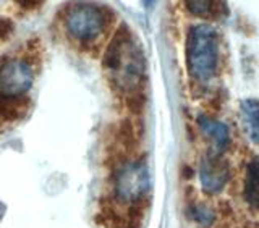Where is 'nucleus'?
I'll use <instances>...</instances> for the list:
<instances>
[{
  "label": "nucleus",
  "instance_id": "obj_1",
  "mask_svg": "<svg viewBox=\"0 0 259 228\" xmlns=\"http://www.w3.org/2000/svg\"><path fill=\"white\" fill-rule=\"evenodd\" d=\"M102 65L105 70L112 73L113 79L125 91L133 93L140 86L144 73L143 55L125 24L118 28L110 39L104 52Z\"/></svg>",
  "mask_w": 259,
  "mask_h": 228
},
{
  "label": "nucleus",
  "instance_id": "obj_2",
  "mask_svg": "<svg viewBox=\"0 0 259 228\" xmlns=\"http://www.w3.org/2000/svg\"><path fill=\"white\" fill-rule=\"evenodd\" d=\"M186 67L190 76L206 84L217 75L219 34L209 24L193 26L186 39Z\"/></svg>",
  "mask_w": 259,
  "mask_h": 228
},
{
  "label": "nucleus",
  "instance_id": "obj_3",
  "mask_svg": "<svg viewBox=\"0 0 259 228\" xmlns=\"http://www.w3.org/2000/svg\"><path fill=\"white\" fill-rule=\"evenodd\" d=\"M109 15L104 7L79 2L70 7L65 16V29L68 36L81 44H93L104 36L109 28Z\"/></svg>",
  "mask_w": 259,
  "mask_h": 228
},
{
  "label": "nucleus",
  "instance_id": "obj_4",
  "mask_svg": "<svg viewBox=\"0 0 259 228\" xmlns=\"http://www.w3.org/2000/svg\"><path fill=\"white\" fill-rule=\"evenodd\" d=\"M151 178L144 162L132 160L121 164L113 175V193L118 201L126 204L140 202L149 191Z\"/></svg>",
  "mask_w": 259,
  "mask_h": 228
},
{
  "label": "nucleus",
  "instance_id": "obj_5",
  "mask_svg": "<svg viewBox=\"0 0 259 228\" xmlns=\"http://www.w3.org/2000/svg\"><path fill=\"white\" fill-rule=\"evenodd\" d=\"M34 83V71L23 59H10L0 65V97L26 96Z\"/></svg>",
  "mask_w": 259,
  "mask_h": 228
},
{
  "label": "nucleus",
  "instance_id": "obj_6",
  "mask_svg": "<svg viewBox=\"0 0 259 228\" xmlns=\"http://www.w3.org/2000/svg\"><path fill=\"white\" fill-rule=\"evenodd\" d=\"M229 165L221 157V154H209V156L202 157L199 165V181L201 188L207 194H217L221 193L227 181H229Z\"/></svg>",
  "mask_w": 259,
  "mask_h": 228
},
{
  "label": "nucleus",
  "instance_id": "obj_7",
  "mask_svg": "<svg viewBox=\"0 0 259 228\" xmlns=\"http://www.w3.org/2000/svg\"><path fill=\"white\" fill-rule=\"evenodd\" d=\"M199 128L202 134H204L210 146H212V152L222 154L230 144V129L225 123L219 120H212L207 117H199Z\"/></svg>",
  "mask_w": 259,
  "mask_h": 228
},
{
  "label": "nucleus",
  "instance_id": "obj_8",
  "mask_svg": "<svg viewBox=\"0 0 259 228\" xmlns=\"http://www.w3.org/2000/svg\"><path fill=\"white\" fill-rule=\"evenodd\" d=\"M240 113L246 136L253 143H259V101L245 99L240 104Z\"/></svg>",
  "mask_w": 259,
  "mask_h": 228
},
{
  "label": "nucleus",
  "instance_id": "obj_9",
  "mask_svg": "<svg viewBox=\"0 0 259 228\" xmlns=\"http://www.w3.org/2000/svg\"><path fill=\"white\" fill-rule=\"evenodd\" d=\"M29 101L26 96L20 97H0V118L7 121L18 120L26 115Z\"/></svg>",
  "mask_w": 259,
  "mask_h": 228
},
{
  "label": "nucleus",
  "instance_id": "obj_10",
  "mask_svg": "<svg viewBox=\"0 0 259 228\" xmlns=\"http://www.w3.org/2000/svg\"><path fill=\"white\" fill-rule=\"evenodd\" d=\"M243 194L248 204L259 210V160H253L246 168Z\"/></svg>",
  "mask_w": 259,
  "mask_h": 228
},
{
  "label": "nucleus",
  "instance_id": "obj_11",
  "mask_svg": "<svg viewBox=\"0 0 259 228\" xmlns=\"http://www.w3.org/2000/svg\"><path fill=\"white\" fill-rule=\"evenodd\" d=\"M183 4L191 15L201 18H210L219 12V0H183Z\"/></svg>",
  "mask_w": 259,
  "mask_h": 228
},
{
  "label": "nucleus",
  "instance_id": "obj_12",
  "mask_svg": "<svg viewBox=\"0 0 259 228\" xmlns=\"http://www.w3.org/2000/svg\"><path fill=\"white\" fill-rule=\"evenodd\" d=\"M191 217H193V220L196 222V223H199V225H210L214 222V218H215V215H214V212L210 209H207V207H204V206H198V207H193V210H191Z\"/></svg>",
  "mask_w": 259,
  "mask_h": 228
},
{
  "label": "nucleus",
  "instance_id": "obj_13",
  "mask_svg": "<svg viewBox=\"0 0 259 228\" xmlns=\"http://www.w3.org/2000/svg\"><path fill=\"white\" fill-rule=\"evenodd\" d=\"M13 31V23L7 18H0V40L7 39Z\"/></svg>",
  "mask_w": 259,
  "mask_h": 228
},
{
  "label": "nucleus",
  "instance_id": "obj_14",
  "mask_svg": "<svg viewBox=\"0 0 259 228\" xmlns=\"http://www.w3.org/2000/svg\"><path fill=\"white\" fill-rule=\"evenodd\" d=\"M15 4H18L24 10H34L36 7H39L44 0H13Z\"/></svg>",
  "mask_w": 259,
  "mask_h": 228
},
{
  "label": "nucleus",
  "instance_id": "obj_15",
  "mask_svg": "<svg viewBox=\"0 0 259 228\" xmlns=\"http://www.w3.org/2000/svg\"><path fill=\"white\" fill-rule=\"evenodd\" d=\"M154 2H156V0H143V4H144L146 7H151Z\"/></svg>",
  "mask_w": 259,
  "mask_h": 228
}]
</instances>
